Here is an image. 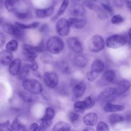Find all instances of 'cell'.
I'll return each instance as SVG.
<instances>
[{
  "mask_svg": "<svg viewBox=\"0 0 131 131\" xmlns=\"http://www.w3.org/2000/svg\"><path fill=\"white\" fill-rule=\"evenodd\" d=\"M24 89L28 93L33 95H38L42 92L43 88L41 83L34 79H26L23 81Z\"/></svg>",
  "mask_w": 131,
  "mask_h": 131,
  "instance_id": "cell-1",
  "label": "cell"
},
{
  "mask_svg": "<svg viewBox=\"0 0 131 131\" xmlns=\"http://www.w3.org/2000/svg\"><path fill=\"white\" fill-rule=\"evenodd\" d=\"M64 42L57 36L49 37L47 42V48L49 52L53 54L60 53L64 49Z\"/></svg>",
  "mask_w": 131,
  "mask_h": 131,
  "instance_id": "cell-2",
  "label": "cell"
},
{
  "mask_svg": "<svg viewBox=\"0 0 131 131\" xmlns=\"http://www.w3.org/2000/svg\"><path fill=\"white\" fill-rule=\"evenodd\" d=\"M127 42V38L120 34H113L108 37L105 41L106 46L111 49H117L123 47Z\"/></svg>",
  "mask_w": 131,
  "mask_h": 131,
  "instance_id": "cell-3",
  "label": "cell"
},
{
  "mask_svg": "<svg viewBox=\"0 0 131 131\" xmlns=\"http://www.w3.org/2000/svg\"><path fill=\"white\" fill-rule=\"evenodd\" d=\"M105 42L103 37L98 35H93L88 42V48L89 50L93 52H98L103 49Z\"/></svg>",
  "mask_w": 131,
  "mask_h": 131,
  "instance_id": "cell-4",
  "label": "cell"
},
{
  "mask_svg": "<svg viewBox=\"0 0 131 131\" xmlns=\"http://www.w3.org/2000/svg\"><path fill=\"white\" fill-rule=\"evenodd\" d=\"M118 96L116 88L110 87L104 89L99 95L98 100L100 101L107 103L112 101Z\"/></svg>",
  "mask_w": 131,
  "mask_h": 131,
  "instance_id": "cell-5",
  "label": "cell"
},
{
  "mask_svg": "<svg viewBox=\"0 0 131 131\" xmlns=\"http://www.w3.org/2000/svg\"><path fill=\"white\" fill-rule=\"evenodd\" d=\"M70 27L68 19L65 18L59 19L56 24L57 33L61 36H66L69 34Z\"/></svg>",
  "mask_w": 131,
  "mask_h": 131,
  "instance_id": "cell-6",
  "label": "cell"
},
{
  "mask_svg": "<svg viewBox=\"0 0 131 131\" xmlns=\"http://www.w3.org/2000/svg\"><path fill=\"white\" fill-rule=\"evenodd\" d=\"M43 78L45 84L50 88H54L58 84V77L55 72L51 71L45 73Z\"/></svg>",
  "mask_w": 131,
  "mask_h": 131,
  "instance_id": "cell-7",
  "label": "cell"
},
{
  "mask_svg": "<svg viewBox=\"0 0 131 131\" xmlns=\"http://www.w3.org/2000/svg\"><path fill=\"white\" fill-rule=\"evenodd\" d=\"M69 47L75 53L80 54L83 51L82 44L78 38L75 37H69L67 40Z\"/></svg>",
  "mask_w": 131,
  "mask_h": 131,
  "instance_id": "cell-8",
  "label": "cell"
},
{
  "mask_svg": "<svg viewBox=\"0 0 131 131\" xmlns=\"http://www.w3.org/2000/svg\"><path fill=\"white\" fill-rule=\"evenodd\" d=\"M83 5L89 9L97 12L100 18H105L107 17V15L102 8L95 4L94 2L91 1H85L83 3Z\"/></svg>",
  "mask_w": 131,
  "mask_h": 131,
  "instance_id": "cell-9",
  "label": "cell"
},
{
  "mask_svg": "<svg viewBox=\"0 0 131 131\" xmlns=\"http://www.w3.org/2000/svg\"><path fill=\"white\" fill-rule=\"evenodd\" d=\"M68 21L70 27L78 29L83 28L86 24V20L82 18L70 17L68 19Z\"/></svg>",
  "mask_w": 131,
  "mask_h": 131,
  "instance_id": "cell-10",
  "label": "cell"
},
{
  "mask_svg": "<svg viewBox=\"0 0 131 131\" xmlns=\"http://www.w3.org/2000/svg\"><path fill=\"white\" fill-rule=\"evenodd\" d=\"M21 69V60L19 58L14 59L10 63L9 67V73L12 76H16L19 74Z\"/></svg>",
  "mask_w": 131,
  "mask_h": 131,
  "instance_id": "cell-11",
  "label": "cell"
},
{
  "mask_svg": "<svg viewBox=\"0 0 131 131\" xmlns=\"http://www.w3.org/2000/svg\"><path fill=\"white\" fill-rule=\"evenodd\" d=\"M13 58V54L10 51L5 50L0 52V63L2 65H8L12 62Z\"/></svg>",
  "mask_w": 131,
  "mask_h": 131,
  "instance_id": "cell-12",
  "label": "cell"
},
{
  "mask_svg": "<svg viewBox=\"0 0 131 131\" xmlns=\"http://www.w3.org/2000/svg\"><path fill=\"white\" fill-rule=\"evenodd\" d=\"M83 121L87 126H94L98 121L97 114L95 113H89L83 117Z\"/></svg>",
  "mask_w": 131,
  "mask_h": 131,
  "instance_id": "cell-13",
  "label": "cell"
},
{
  "mask_svg": "<svg viewBox=\"0 0 131 131\" xmlns=\"http://www.w3.org/2000/svg\"><path fill=\"white\" fill-rule=\"evenodd\" d=\"M21 48L23 51H25L27 52L31 53H42L45 50L44 45L43 43H40L38 46H33L24 43L21 45Z\"/></svg>",
  "mask_w": 131,
  "mask_h": 131,
  "instance_id": "cell-14",
  "label": "cell"
},
{
  "mask_svg": "<svg viewBox=\"0 0 131 131\" xmlns=\"http://www.w3.org/2000/svg\"><path fill=\"white\" fill-rule=\"evenodd\" d=\"M86 89V83L84 81H81L76 84L73 90V93L75 97L79 98L81 97L85 92Z\"/></svg>",
  "mask_w": 131,
  "mask_h": 131,
  "instance_id": "cell-15",
  "label": "cell"
},
{
  "mask_svg": "<svg viewBox=\"0 0 131 131\" xmlns=\"http://www.w3.org/2000/svg\"><path fill=\"white\" fill-rule=\"evenodd\" d=\"M70 12L71 14L75 17L83 16L85 14V9L83 6L80 4H75L70 8Z\"/></svg>",
  "mask_w": 131,
  "mask_h": 131,
  "instance_id": "cell-16",
  "label": "cell"
},
{
  "mask_svg": "<svg viewBox=\"0 0 131 131\" xmlns=\"http://www.w3.org/2000/svg\"><path fill=\"white\" fill-rule=\"evenodd\" d=\"M104 69V64L103 62L99 59L94 60L91 67V71L97 74L100 75V74L103 72Z\"/></svg>",
  "mask_w": 131,
  "mask_h": 131,
  "instance_id": "cell-17",
  "label": "cell"
},
{
  "mask_svg": "<svg viewBox=\"0 0 131 131\" xmlns=\"http://www.w3.org/2000/svg\"><path fill=\"white\" fill-rule=\"evenodd\" d=\"M130 82L126 79H123L119 81L117 88H116L118 95L123 94L127 91L130 88Z\"/></svg>",
  "mask_w": 131,
  "mask_h": 131,
  "instance_id": "cell-18",
  "label": "cell"
},
{
  "mask_svg": "<svg viewBox=\"0 0 131 131\" xmlns=\"http://www.w3.org/2000/svg\"><path fill=\"white\" fill-rule=\"evenodd\" d=\"M124 106L122 105L113 104L111 102L105 103L103 106V110L106 113H113L122 111L124 110Z\"/></svg>",
  "mask_w": 131,
  "mask_h": 131,
  "instance_id": "cell-19",
  "label": "cell"
},
{
  "mask_svg": "<svg viewBox=\"0 0 131 131\" xmlns=\"http://www.w3.org/2000/svg\"><path fill=\"white\" fill-rule=\"evenodd\" d=\"M54 7L51 6L48 8L43 9H36L35 14L38 18H46L51 15L54 12Z\"/></svg>",
  "mask_w": 131,
  "mask_h": 131,
  "instance_id": "cell-20",
  "label": "cell"
},
{
  "mask_svg": "<svg viewBox=\"0 0 131 131\" xmlns=\"http://www.w3.org/2000/svg\"><path fill=\"white\" fill-rule=\"evenodd\" d=\"M5 5L6 9L11 12H16L19 5V0H5Z\"/></svg>",
  "mask_w": 131,
  "mask_h": 131,
  "instance_id": "cell-21",
  "label": "cell"
},
{
  "mask_svg": "<svg viewBox=\"0 0 131 131\" xmlns=\"http://www.w3.org/2000/svg\"><path fill=\"white\" fill-rule=\"evenodd\" d=\"M103 79L111 83H113L116 81L117 78V75L116 72L112 69H109L105 71L103 74Z\"/></svg>",
  "mask_w": 131,
  "mask_h": 131,
  "instance_id": "cell-22",
  "label": "cell"
},
{
  "mask_svg": "<svg viewBox=\"0 0 131 131\" xmlns=\"http://www.w3.org/2000/svg\"><path fill=\"white\" fill-rule=\"evenodd\" d=\"M70 129L71 126L69 123L63 121H59L54 125L52 131H70Z\"/></svg>",
  "mask_w": 131,
  "mask_h": 131,
  "instance_id": "cell-23",
  "label": "cell"
},
{
  "mask_svg": "<svg viewBox=\"0 0 131 131\" xmlns=\"http://www.w3.org/2000/svg\"><path fill=\"white\" fill-rule=\"evenodd\" d=\"M88 60L87 58L81 54H79L75 57L74 58V62L75 64L80 68H84L85 67L87 63H88Z\"/></svg>",
  "mask_w": 131,
  "mask_h": 131,
  "instance_id": "cell-24",
  "label": "cell"
},
{
  "mask_svg": "<svg viewBox=\"0 0 131 131\" xmlns=\"http://www.w3.org/2000/svg\"><path fill=\"white\" fill-rule=\"evenodd\" d=\"M87 108H88V106L84 100L78 101L74 104V110L77 113H82Z\"/></svg>",
  "mask_w": 131,
  "mask_h": 131,
  "instance_id": "cell-25",
  "label": "cell"
},
{
  "mask_svg": "<svg viewBox=\"0 0 131 131\" xmlns=\"http://www.w3.org/2000/svg\"><path fill=\"white\" fill-rule=\"evenodd\" d=\"M55 115V112L53 108L50 107H48L46 109V112L44 116L41 118L42 121H50L52 120Z\"/></svg>",
  "mask_w": 131,
  "mask_h": 131,
  "instance_id": "cell-26",
  "label": "cell"
},
{
  "mask_svg": "<svg viewBox=\"0 0 131 131\" xmlns=\"http://www.w3.org/2000/svg\"><path fill=\"white\" fill-rule=\"evenodd\" d=\"M30 70L29 64H26L24 66L22 69L20 71L19 74L17 76V78L20 80H24L25 79H27L29 73V70Z\"/></svg>",
  "mask_w": 131,
  "mask_h": 131,
  "instance_id": "cell-27",
  "label": "cell"
},
{
  "mask_svg": "<svg viewBox=\"0 0 131 131\" xmlns=\"http://www.w3.org/2000/svg\"><path fill=\"white\" fill-rule=\"evenodd\" d=\"M124 120V117L117 114H111L108 117V121L112 125H115L119 123L122 122Z\"/></svg>",
  "mask_w": 131,
  "mask_h": 131,
  "instance_id": "cell-28",
  "label": "cell"
},
{
  "mask_svg": "<svg viewBox=\"0 0 131 131\" xmlns=\"http://www.w3.org/2000/svg\"><path fill=\"white\" fill-rule=\"evenodd\" d=\"M11 126L13 131H27L25 126L17 118L13 120Z\"/></svg>",
  "mask_w": 131,
  "mask_h": 131,
  "instance_id": "cell-29",
  "label": "cell"
},
{
  "mask_svg": "<svg viewBox=\"0 0 131 131\" xmlns=\"http://www.w3.org/2000/svg\"><path fill=\"white\" fill-rule=\"evenodd\" d=\"M18 95L23 101L26 102H32L35 100L34 97L30 94L28 92L20 91L18 92Z\"/></svg>",
  "mask_w": 131,
  "mask_h": 131,
  "instance_id": "cell-30",
  "label": "cell"
},
{
  "mask_svg": "<svg viewBox=\"0 0 131 131\" xmlns=\"http://www.w3.org/2000/svg\"><path fill=\"white\" fill-rule=\"evenodd\" d=\"M15 25L16 26H17L19 28L21 29L22 30H24V29H34V28H36L39 26V23L38 21H35V22L32 23L30 24L27 25V24H21L20 23L16 21L15 22Z\"/></svg>",
  "mask_w": 131,
  "mask_h": 131,
  "instance_id": "cell-31",
  "label": "cell"
},
{
  "mask_svg": "<svg viewBox=\"0 0 131 131\" xmlns=\"http://www.w3.org/2000/svg\"><path fill=\"white\" fill-rule=\"evenodd\" d=\"M69 0H63L57 13L56 16H55V18H57L58 16H60V15L63 14L66 11V10H67L69 6Z\"/></svg>",
  "mask_w": 131,
  "mask_h": 131,
  "instance_id": "cell-32",
  "label": "cell"
},
{
  "mask_svg": "<svg viewBox=\"0 0 131 131\" xmlns=\"http://www.w3.org/2000/svg\"><path fill=\"white\" fill-rule=\"evenodd\" d=\"M6 47L7 50L9 51H10V52L15 51L17 49V48H18L17 41L16 40L12 39L7 43Z\"/></svg>",
  "mask_w": 131,
  "mask_h": 131,
  "instance_id": "cell-33",
  "label": "cell"
},
{
  "mask_svg": "<svg viewBox=\"0 0 131 131\" xmlns=\"http://www.w3.org/2000/svg\"><path fill=\"white\" fill-rule=\"evenodd\" d=\"M23 53L25 59L29 62H32L37 57L36 53H31L25 51H23Z\"/></svg>",
  "mask_w": 131,
  "mask_h": 131,
  "instance_id": "cell-34",
  "label": "cell"
},
{
  "mask_svg": "<svg viewBox=\"0 0 131 131\" xmlns=\"http://www.w3.org/2000/svg\"><path fill=\"white\" fill-rule=\"evenodd\" d=\"M52 124V121H42L39 126H38L37 131H45Z\"/></svg>",
  "mask_w": 131,
  "mask_h": 131,
  "instance_id": "cell-35",
  "label": "cell"
},
{
  "mask_svg": "<svg viewBox=\"0 0 131 131\" xmlns=\"http://www.w3.org/2000/svg\"><path fill=\"white\" fill-rule=\"evenodd\" d=\"M0 131H13L9 120H7L4 123H0Z\"/></svg>",
  "mask_w": 131,
  "mask_h": 131,
  "instance_id": "cell-36",
  "label": "cell"
},
{
  "mask_svg": "<svg viewBox=\"0 0 131 131\" xmlns=\"http://www.w3.org/2000/svg\"><path fill=\"white\" fill-rule=\"evenodd\" d=\"M102 9L106 12L108 13L110 15H112L114 13V11L113 7L108 3H106L105 2L101 3V4Z\"/></svg>",
  "mask_w": 131,
  "mask_h": 131,
  "instance_id": "cell-37",
  "label": "cell"
},
{
  "mask_svg": "<svg viewBox=\"0 0 131 131\" xmlns=\"http://www.w3.org/2000/svg\"><path fill=\"white\" fill-rule=\"evenodd\" d=\"M14 26H15V25H12L11 24L6 23V24H4L3 28L5 32H6L7 33H8L10 35H13V31H14Z\"/></svg>",
  "mask_w": 131,
  "mask_h": 131,
  "instance_id": "cell-38",
  "label": "cell"
},
{
  "mask_svg": "<svg viewBox=\"0 0 131 131\" xmlns=\"http://www.w3.org/2000/svg\"><path fill=\"white\" fill-rule=\"evenodd\" d=\"M124 21V18L119 14H116L113 16L111 18V23L113 24H119Z\"/></svg>",
  "mask_w": 131,
  "mask_h": 131,
  "instance_id": "cell-39",
  "label": "cell"
},
{
  "mask_svg": "<svg viewBox=\"0 0 131 131\" xmlns=\"http://www.w3.org/2000/svg\"><path fill=\"white\" fill-rule=\"evenodd\" d=\"M97 131H109V127L108 125L103 121L99 122L96 127Z\"/></svg>",
  "mask_w": 131,
  "mask_h": 131,
  "instance_id": "cell-40",
  "label": "cell"
},
{
  "mask_svg": "<svg viewBox=\"0 0 131 131\" xmlns=\"http://www.w3.org/2000/svg\"><path fill=\"white\" fill-rule=\"evenodd\" d=\"M68 117L71 122L74 123L77 122L79 118V115L74 112H70L68 114Z\"/></svg>",
  "mask_w": 131,
  "mask_h": 131,
  "instance_id": "cell-41",
  "label": "cell"
},
{
  "mask_svg": "<svg viewBox=\"0 0 131 131\" xmlns=\"http://www.w3.org/2000/svg\"><path fill=\"white\" fill-rule=\"evenodd\" d=\"M99 75L93 72H92L91 71L88 72L86 74V77L88 80L90 81V82H93L94 81H95L99 76Z\"/></svg>",
  "mask_w": 131,
  "mask_h": 131,
  "instance_id": "cell-42",
  "label": "cell"
},
{
  "mask_svg": "<svg viewBox=\"0 0 131 131\" xmlns=\"http://www.w3.org/2000/svg\"><path fill=\"white\" fill-rule=\"evenodd\" d=\"M15 16L19 19H25L28 17L29 13L28 12H20L18 11H16L15 12Z\"/></svg>",
  "mask_w": 131,
  "mask_h": 131,
  "instance_id": "cell-43",
  "label": "cell"
},
{
  "mask_svg": "<svg viewBox=\"0 0 131 131\" xmlns=\"http://www.w3.org/2000/svg\"><path fill=\"white\" fill-rule=\"evenodd\" d=\"M84 100L85 101L88 108H90L93 106L95 101L92 97H91V96H88L84 99Z\"/></svg>",
  "mask_w": 131,
  "mask_h": 131,
  "instance_id": "cell-44",
  "label": "cell"
},
{
  "mask_svg": "<svg viewBox=\"0 0 131 131\" xmlns=\"http://www.w3.org/2000/svg\"><path fill=\"white\" fill-rule=\"evenodd\" d=\"M52 56L50 55L47 53L42 55L41 57L42 61L46 63H50L52 60Z\"/></svg>",
  "mask_w": 131,
  "mask_h": 131,
  "instance_id": "cell-45",
  "label": "cell"
},
{
  "mask_svg": "<svg viewBox=\"0 0 131 131\" xmlns=\"http://www.w3.org/2000/svg\"><path fill=\"white\" fill-rule=\"evenodd\" d=\"M113 5L117 8H121L123 6V0H112Z\"/></svg>",
  "mask_w": 131,
  "mask_h": 131,
  "instance_id": "cell-46",
  "label": "cell"
},
{
  "mask_svg": "<svg viewBox=\"0 0 131 131\" xmlns=\"http://www.w3.org/2000/svg\"><path fill=\"white\" fill-rule=\"evenodd\" d=\"M38 127V124L37 123L33 122L29 125L27 131H37Z\"/></svg>",
  "mask_w": 131,
  "mask_h": 131,
  "instance_id": "cell-47",
  "label": "cell"
},
{
  "mask_svg": "<svg viewBox=\"0 0 131 131\" xmlns=\"http://www.w3.org/2000/svg\"><path fill=\"white\" fill-rule=\"evenodd\" d=\"M29 67H30V69L33 71H36L38 68V64L37 62L35 61V60L31 62V63L29 64Z\"/></svg>",
  "mask_w": 131,
  "mask_h": 131,
  "instance_id": "cell-48",
  "label": "cell"
},
{
  "mask_svg": "<svg viewBox=\"0 0 131 131\" xmlns=\"http://www.w3.org/2000/svg\"><path fill=\"white\" fill-rule=\"evenodd\" d=\"M48 30H49L48 25L46 24H44L42 25L39 29V31L41 32H42V33L47 32L48 31Z\"/></svg>",
  "mask_w": 131,
  "mask_h": 131,
  "instance_id": "cell-49",
  "label": "cell"
},
{
  "mask_svg": "<svg viewBox=\"0 0 131 131\" xmlns=\"http://www.w3.org/2000/svg\"><path fill=\"white\" fill-rule=\"evenodd\" d=\"M5 41V37L3 33L0 32V47L3 46Z\"/></svg>",
  "mask_w": 131,
  "mask_h": 131,
  "instance_id": "cell-50",
  "label": "cell"
},
{
  "mask_svg": "<svg viewBox=\"0 0 131 131\" xmlns=\"http://www.w3.org/2000/svg\"><path fill=\"white\" fill-rule=\"evenodd\" d=\"M125 4L126 7L130 10H131V1L130 0H125Z\"/></svg>",
  "mask_w": 131,
  "mask_h": 131,
  "instance_id": "cell-51",
  "label": "cell"
},
{
  "mask_svg": "<svg viewBox=\"0 0 131 131\" xmlns=\"http://www.w3.org/2000/svg\"><path fill=\"white\" fill-rule=\"evenodd\" d=\"M128 39H129L130 42L131 43V28H130L128 31Z\"/></svg>",
  "mask_w": 131,
  "mask_h": 131,
  "instance_id": "cell-52",
  "label": "cell"
},
{
  "mask_svg": "<svg viewBox=\"0 0 131 131\" xmlns=\"http://www.w3.org/2000/svg\"><path fill=\"white\" fill-rule=\"evenodd\" d=\"M83 131H95V130L92 128V127H86L85 128H84Z\"/></svg>",
  "mask_w": 131,
  "mask_h": 131,
  "instance_id": "cell-53",
  "label": "cell"
},
{
  "mask_svg": "<svg viewBox=\"0 0 131 131\" xmlns=\"http://www.w3.org/2000/svg\"><path fill=\"white\" fill-rule=\"evenodd\" d=\"M71 1L73 2H78L80 1L81 0H71Z\"/></svg>",
  "mask_w": 131,
  "mask_h": 131,
  "instance_id": "cell-54",
  "label": "cell"
},
{
  "mask_svg": "<svg viewBox=\"0 0 131 131\" xmlns=\"http://www.w3.org/2000/svg\"><path fill=\"white\" fill-rule=\"evenodd\" d=\"M91 2H97L98 0H90Z\"/></svg>",
  "mask_w": 131,
  "mask_h": 131,
  "instance_id": "cell-55",
  "label": "cell"
}]
</instances>
